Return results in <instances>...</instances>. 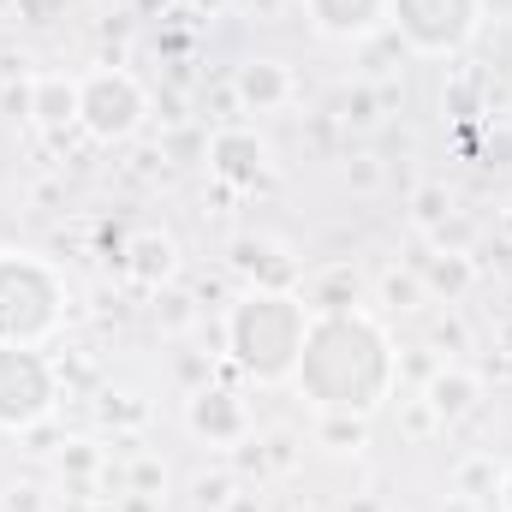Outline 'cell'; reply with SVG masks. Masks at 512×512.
<instances>
[{"label":"cell","instance_id":"obj_12","mask_svg":"<svg viewBox=\"0 0 512 512\" xmlns=\"http://www.w3.org/2000/svg\"><path fill=\"white\" fill-rule=\"evenodd\" d=\"M30 114L48 131L78 126V78H36L30 84Z\"/></svg>","mask_w":512,"mask_h":512},{"label":"cell","instance_id":"obj_17","mask_svg":"<svg viewBox=\"0 0 512 512\" xmlns=\"http://www.w3.org/2000/svg\"><path fill=\"white\" fill-rule=\"evenodd\" d=\"M447 209H453V197H447L441 185H423V191H417V227H441Z\"/></svg>","mask_w":512,"mask_h":512},{"label":"cell","instance_id":"obj_10","mask_svg":"<svg viewBox=\"0 0 512 512\" xmlns=\"http://www.w3.org/2000/svg\"><path fill=\"white\" fill-rule=\"evenodd\" d=\"M126 274L137 286H149V292H161L173 274H179V245L167 239V233H137L126 251Z\"/></svg>","mask_w":512,"mask_h":512},{"label":"cell","instance_id":"obj_14","mask_svg":"<svg viewBox=\"0 0 512 512\" xmlns=\"http://www.w3.org/2000/svg\"><path fill=\"white\" fill-rule=\"evenodd\" d=\"M233 268H245L256 286H274V292H292L286 280H292V262L274 251V245H256V239H239L233 245Z\"/></svg>","mask_w":512,"mask_h":512},{"label":"cell","instance_id":"obj_20","mask_svg":"<svg viewBox=\"0 0 512 512\" xmlns=\"http://www.w3.org/2000/svg\"><path fill=\"white\" fill-rule=\"evenodd\" d=\"M197 501H203V507H233V483H227V477H215V483L203 477V483H197Z\"/></svg>","mask_w":512,"mask_h":512},{"label":"cell","instance_id":"obj_21","mask_svg":"<svg viewBox=\"0 0 512 512\" xmlns=\"http://www.w3.org/2000/svg\"><path fill=\"white\" fill-rule=\"evenodd\" d=\"M429 280H435V286H447V292H459L471 274H465V262H435V268H429Z\"/></svg>","mask_w":512,"mask_h":512},{"label":"cell","instance_id":"obj_23","mask_svg":"<svg viewBox=\"0 0 512 512\" xmlns=\"http://www.w3.org/2000/svg\"><path fill=\"white\" fill-rule=\"evenodd\" d=\"M191 12H203V18H221V12H233V0H185Z\"/></svg>","mask_w":512,"mask_h":512},{"label":"cell","instance_id":"obj_1","mask_svg":"<svg viewBox=\"0 0 512 512\" xmlns=\"http://www.w3.org/2000/svg\"><path fill=\"white\" fill-rule=\"evenodd\" d=\"M298 387L322 405V411H352V417H370L393 387V352H387V334L358 316V310H340V316H310V334H304V358H298Z\"/></svg>","mask_w":512,"mask_h":512},{"label":"cell","instance_id":"obj_15","mask_svg":"<svg viewBox=\"0 0 512 512\" xmlns=\"http://www.w3.org/2000/svg\"><path fill=\"white\" fill-rule=\"evenodd\" d=\"M352 292H358L352 274H328L322 286H310V292H298V298H304L310 316H340V310H352Z\"/></svg>","mask_w":512,"mask_h":512},{"label":"cell","instance_id":"obj_19","mask_svg":"<svg viewBox=\"0 0 512 512\" xmlns=\"http://www.w3.org/2000/svg\"><path fill=\"white\" fill-rule=\"evenodd\" d=\"M376 108H382V102H376L370 90H352V96H346V120H352V126H376V120H382Z\"/></svg>","mask_w":512,"mask_h":512},{"label":"cell","instance_id":"obj_3","mask_svg":"<svg viewBox=\"0 0 512 512\" xmlns=\"http://www.w3.org/2000/svg\"><path fill=\"white\" fill-rule=\"evenodd\" d=\"M66 316V280L24 251H0V346H42Z\"/></svg>","mask_w":512,"mask_h":512},{"label":"cell","instance_id":"obj_8","mask_svg":"<svg viewBox=\"0 0 512 512\" xmlns=\"http://www.w3.org/2000/svg\"><path fill=\"white\" fill-rule=\"evenodd\" d=\"M209 167H215L221 185H233V191H256V185L268 179V143H262L256 131H245V126L215 131V143H209Z\"/></svg>","mask_w":512,"mask_h":512},{"label":"cell","instance_id":"obj_4","mask_svg":"<svg viewBox=\"0 0 512 512\" xmlns=\"http://www.w3.org/2000/svg\"><path fill=\"white\" fill-rule=\"evenodd\" d=\"M387 18L405 36V48H417V54H459L477 36L483 0H387Z\"/></svg>","mask_w":512,"mask_h":512},{"label":"cell","instance_id":"obj_5","mask_svg":"<svg viewBox=\"0 0 512 512\" xmlns=\"http://www.w3.org/2000/svg\"><path fill=\"white\" fill-rule=\"evenodd\" d=\"M149 102L137 90V78L120 66H102L90 78H78V126L90 131L96 143H126L131 131L143 126Z\"/></svg>","mask_w":512,"mask_h":512},{"label":"cell","instance_id":"obj_22","mask_svg":"<svg viewBox=\"0 0 512 512\" xmlns=\"http://www.w3.org/2000/svg\"><path fill=\"white\" fill-rule=\"evenodd\" d=\"M131 6H137V12H143V18H167V12H173V6H179V0H131Z\"/></svg>","mask_w":512,"mask_h":512},{"label":"cell","instance_id":"obj_2","mask_svg":"<svg viewBox=\"0 0 512 512\" xmlns=\"http://www.w3.org/2000/svg\"><path fill=\"white\" fill-rule=\"evenodd\" d=\"M304 334H310V310L298 292L256 286L227 310V352L256 382H292L304 358Z\"/></svg>","mask_w":512,"mask_h":512},{"label":"cell","instance_id":"obj_9","mask_svg":"<svg viewBox=\"0 0 512 512\" xmlns=\"http://www.w3.org/2000/svg\"><path fill=\"white\" fill-rule=\"evenodd\" d=\"M304 12H310V24H316L322 36L352 42V36H370V30L382 24L387 0H304Z\"/></svg>","mask_w":512,"mask_h":512},{"label":"cell","instance_id":"obj_25","mask_svg":"<svg viewBox=\"0 0 512 512\" xmlns=\"http://www.w3.org/2000/svg\"><path fill=\"white\" fill-rule=\"evenodd\" d=\"M501 233H507V239H512V203H507V209H501Z\"/></svg>","mask_w":512,"mask_h":512},{"label":"cell","instance_id":"obj_16","mask_svg":"<svg viewBox=\"0 0 512 512\" xmlns=\"http://www.w3.org/2000/svg\"><path fill=\"white\" fill-rule=\"evenodd\" d=\"M322 441H328L334 453H358V447H364V417H352V411H322Z\"/></svg>","mask_w":512,"mask_h":512},{"label":"cell","instance_id":"obj_24","mask_svg":"<svg viewBox=\"0 0 512 512\" xmlns=\"http://www.w3.org/2000/svg\"><path fill=\"white\" fill-rule=\"evenodd\" d=\"M501 512H512V471L501 477Z\"/></svg>","mask_w":512,"mask_h":512},{"label":"cell","instance_id":"obj_7","mask_svg":"<svg viewBox=\"0 0 512 512\" xmlns=\"http://www.w3.org/2000/svg\"><path fill=\"white\" fill-rule=\"evenodd\" d=\"M185 423H191V435H203L209 447H239V441L251 435V411H245V399L227 393V387H197L191 405H185Z\"/></svg>","mask_w":512,"mask_h":512},{"label":"cell","instance_id":"obj_11","mask_svg":"<svg viewBox=\"0 0 512 512\" xmlns=\"http://www.w3.org/2000/svg\"><path fill=\"white\" fill-rule=\"evenodd\" d=\"M233 90H239V102H245V108L268 114V108H280V102L292 96V72H286L280 60H245V66H239V78H233Z\"/></svg>","mask_w":512,"mask_h":512},{"label":"cell","instance_id":"obj_18","mask_svg":"<svg viewBox=\"0 0 512 512\" xmlns=\"http://www.w3.org/2000/svg\"><path fill=\"white\" fill-rule=\"evenodd\" d=\"M387 304H393V310H417V298H423V286H417V280H411V274H387Z\"/></svg>","mask_w":512,"mask_h":512},{"label":"cell","instance_id":"obj_6","mask_svg":"<svg viewBox=\"0 0 512 512\" xmlns=\"http://www.w3.org/2000/svg\"><path fill=\"white\" fill-rule=\"evenodd\" d=\"M54 411V364L36 346H0V429H36Z\"/></svg>","mask_w":512,"mask_h":512},{"label":"cell","instance_id":"obj_13","mask_svg":"<svg viewBox=\"0 0 512 512\" xmlns=\"http://www.w3.org/2000/svg\"><path fill=\"white\" fill-rule=\"evenodd\" d=\"M423 405H429V417H441V423H459L471 405H477V376H465V370H441L429 393H423Z\"/></svg>","mask_w":512,"mask_h":512}]
</instances>
